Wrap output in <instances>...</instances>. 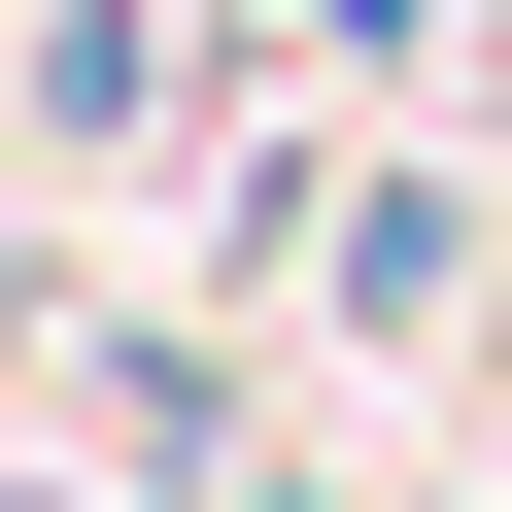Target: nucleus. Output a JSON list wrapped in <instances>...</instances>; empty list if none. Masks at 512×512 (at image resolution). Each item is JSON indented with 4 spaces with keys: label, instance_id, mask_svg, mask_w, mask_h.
I'll use <instances>...</instances> for the list:
<instances>
[{
    "label": "nucleus",
    "instance_id": "nucleus-1",
    "mask_svg": "<svg viewBox=\"0 0 512 512\" xmlns=\"http://www.w3.org/2000/svg\"><path fill=\"white\" fill-rule=\"evenodd\" d=\"M239 512H308V478H239Z\"/></svg>",
    "mask_w": 512,
    "mask_h": 512
}]
</instances>
